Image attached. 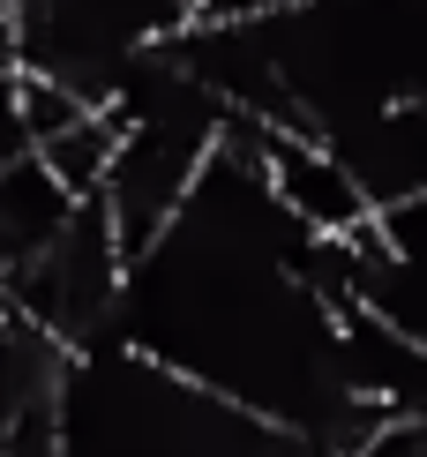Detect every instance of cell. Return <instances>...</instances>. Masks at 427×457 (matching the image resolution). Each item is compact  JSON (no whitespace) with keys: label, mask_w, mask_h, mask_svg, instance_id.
<instances>
[{"label":"cell","mask_w":427,"mask_h":457,"mask_svg":"<svg viewBox=\"0 0 427 457\" xmlns=\"http://www.w3.org/2000/svg\"><path fill=\"white\" fill-rule=\"evenodd\" d=\"M345 457H427V412H398V420H375Z\"/></svg>","instance_id":"obj_3"},{"label":"cell","mask_w":427,"mask_h":457,"mask_svg":"<svg viewBox=\"0 0 427 457\" xmlns=\"http://www.w3.org/2000/svg\"><path fill=\"white\" fill-rule=\"evenodd\" d=\"M270 187L307 233H360L375 203L360 195L353 165L330 150L315 128H270Z\"/></svg>","instance_id":"obj_2"},{"label":"cell","mask_w":427,"mask_h":457,"mask_svg":"<svg viewBox=\"0 0 427 457\" xmlns=\"http://www.w3.org/2000/svg\"><path fill=\"white\" fill-rule=\"evenodd\" d=\"M30 150V128H23V75H0V165H15Z\"/></svg>","instance_id":"obj_4"},{"label":"cell","mask_w":427,"mask_h":457,"mask_svg":"<svg viewBox=\"0 0 427 457\" xmlns=\"http://www.w3.org/2000/svg\"><path fill=\"white\" fill-rule=\"evenodd\" d=\"M322 143L338 150L345 165H353L360 195L375 203V211L427 195V90H413V98H390V105L360 112V120L330 128Z\"/></svg>","instance_id":"obj_1"}]
</instances>
